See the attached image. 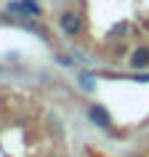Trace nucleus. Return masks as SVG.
Instances as JSON below:
<instances>
[{
	"mask_svg": "<svg viewBox=\"0 0 149 157\" xmlns=\"http://www.w3.org/2000/svg\"><path fill=\"white\" fill-rule=\"evenodd\" d=\"M59 27H61V32L64 35H80L83 32V16L77 13V11H61V16H59Z\"/></svg>",
	"mask_w": 149,
	"mask_h": 157,
	"instance_id": "nucleus-1",
	"label": "nucleus"
},
{
	"mask_svg": "<svg viewBox=\"0 0 149 157\" xmlns=\"http://www.w3.org/2000/svg\"><path fill=\"white\" fill-rule=\"evenodd\" d=\"M85 115H88V120H91L93 125H99V128H109V125H112V117H109V112L101 107V104H88Z\"/></svg>",
	"mask_w": 149,
	"mask_h": 157,
	"instance_id": "nucleus-2",
	"label": "nucleus"
},
{
	"mask_svg": "<svg viewBox=\"0 0 149 157\" xmlns=\"http://www.w3.org/2000/svg\"><path fill=\"white\" fill-rule=\"evenodd\" d=\"M128 64H131V69H136V72H141V69H149V45H139V48L131 53Z\"/></svg>",
	"mask_w": 149,
	"mask_h": 157,
	"instance_id": "nucleus-3",
	"label": "nucleus"
},
{
	"mask_svg": "<svg viewBox=\"0 0 149 157\" xmlns=\"http://www.w3.org/2000/svg\"><path fill=\"white\" fill-rule=\"evenodd\" d=\"M56 61H59L61 67H72V59L67 56V53H59V56H56Z\"/></svg>",
	"mask_w": 149,
	"mask_h": 157,
	"instance_id": "nucleus-4",
	"label": "nucleus"
},
{
	"mask_svg": "<svg viewBox=\"0 0 149 157\" xmlns=\"http://www.w3.org/2000/svg\"><path fill=\"white\" fill-rule=\"evenodd\" d=\"M80 85H83V88H88V91H91V88H93V83H91V77H88V75H80Z\"/></svg>",
	"mask_w": 149,
	"mask_h": 157,
	"instance_id": "nucleus-5",
	"label": "nucleus"
}]
</instances>
